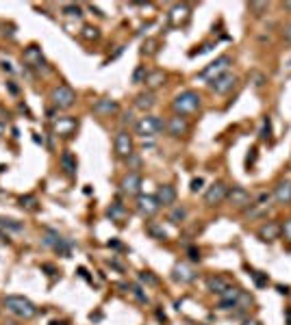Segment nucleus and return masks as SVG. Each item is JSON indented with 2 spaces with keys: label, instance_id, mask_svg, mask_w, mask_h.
Instances as JSON below:
<instances>
[{
  "label": "nucleus",
  "instance_id": "nucleus-1",
  "mask_svg": "<svg viewBox=\"0 0 291 325\" xmlns=\"http://www.w3.org/2000/svg\"><path fill=\"white\" fill-rule=\"evenodd\" d=\"M5 308H7V312H11L18 319H33L37 314V306L31 299L22 297V295H7Z\"/></svg>",
  "mask_w": 291,
  "mask_h": 325
},
{
  "label": "nucleus",
  "instance_id": "nucleus-2",
  "mask_svg": "<svg viewBox=\"0 0 291 325\" xmlns=\"http://www.w3.org/2000/svg\"><path fill=\"white\" fill-rule=\"evenodd\" d=\"M200 96L196 91L191 89H187V91H180L176 98L172 100V108H174V113L180 115V117H185V115H193L196 111L200 108Z\"/></svg>",
  "mask_w": 291,
  "mask_h": 325
},
{
  "label": "nucleus",
  "instance_id": "nucleus-3",
  "mask_svg": "<svg viewBox=\"0 0 291 325\" xmlns=\"http://www.w3.org/2000/svg\"><path fill=\"white\" fill-rule=\"evenodd\" d=\"M165 130V121L157 115H146L135 124V135L141 137V139H152V137L161 135Z\"/></svg>",
  "mask_w": 291,
  "mask_h": 325
},
{
  "label": "nucleus",
  "instance_id": "nucleus-4",
  "mask_svg": "<svg viewBox=\"0 0 291 325\" xmlns=\"http://www.w3.org/2000/svg\"><path fill=\"white\" fill-rule=\"evenodd\" d=\"M232 65V59L228 54H222V56H217V59L213 63H209L205 70L200 72V78H205V81H215L217 76H222V74H226L228 68Z\"/></svg>",
  "mask_w": 291,
  "mask_h": 325
},
{
  "label": "nucleus",
  "instance_id": "nucleus-5",
  "mask_svg": "<svg viewBox=\"0 0 291 325\" xmlns=\"http://www.w3.org/2000/svg\"><path fill=\"white\" fill-rule=\"evenodd\" d=\"M43 243H46L48 247H53L59 256L70 258V254H72V241L63 238L59 232H55V230H46V232H43Z\"/></svg>",
  "mask_w": 291,
  "mask_h": 325
},
{
  "label": "nucleus",
  "instance_id": "nucleus-6",
  "mask_svg": "<svg viewBox=\"0 0 291 325\" xmlns=\"http://www.w3.org/2000/svg\"><path fill=\"white\" fill-rule=\"evenodd\" d=\"M50 100H53L55 108H70L72 104L76 102V93H74L72 87L59 85V87H55V89L50 91Z\"/></svg>",
  "mask_w": 291,
  "mask_h": 325
},
{
  "label": "nucleus",
  "instance_id": "nucleus-7",
  "mask_svg": "<svg viewBox=\"0 0 291 325\" xmlns=\"http://www.w3.org/2000/svg\"><path fill=\"white\" fill-rule=\"evenodd\" d=\"M22 61L33 70H46L48 68V63H46V59H43L39 46H28L24 52H22Z\"/></svg>",
  "mask_w": 291,
  "mask_h": 325
},
{
  "label": "nucleus",
  "instance_id": "nucleus-8",
  "mask_svg": "<svg viewBox=\"0 0 291 325\" xmlns=\"http://www.w3.org/2000/svg\"><path fill=\"white\" fill-rule=\"evenodd\" d=\"M159 208L161 204L155 195H137V213L141 217H155Z\"/></svg>",
  "mask_w": 291,
  "mask_h": 325
},
{
  "label": "nucleus",
  "instance_id": "nucleus-9",
  "mask_svg": "<svg viewBox=\"0 0 291 325\" xmlns=\"http://www.w3.org/2000/svg\"><path fill=\"white\" fill-rule=\"evenodd\" d=\"M226 195H228V186L224 182H213L205 193V204L217 206V204H222V202L226 200Z\"/></svg>",
  "mask_w": 291,
  "mask_h": 325
},
{
  "label": "nucleus",
  "instance_id": "nucleus-10",
  "mask_svg": "<svg viewBox=\"0 0 291 325\" xmlns=\"http://www.w3.org/2000/svg\"><path fill=\"white\" fill-rule=\"evenodd\" d=\"M133 137H130L126 130H120L118 135H115V154H118L120 158H128L130 154H133Z\"/></svg>",
  "mask_w": 291,
  "mask_h": 325
},
{
  "label": "nucleus",
  "instance_id": "nucleus-11",
  "mask_svg": "<svg viewBox=\"0 0 291 325\" xmlns=\"http://www.w3.org/2000/svg\"><path fill=\"white\" fill-rule=\"evenodd\" d=\"M235 85H237V76L230 74V72H226V74L217 76L215 81H211V83H209V89L215 91V93H220V96H224V93H228Z\"/></svg>",
  "mask_w": 291,
  "mask_h": 325
},
{
  "label": "nucleus",
  "instance_id": "nucleus-12",
  "mask_svg": "<svg viewBox=\"0 0 291 325\" xmlns=\"http://www.w3.org/2000/svg\"><path fill=\"white\" fill-rule=\"evenodd\" d=\"M244 299V293L239 291L237 286H228L226 291L220 295V308L222 310H230V308H237L239 301Z\"/></svg>",
  "mask_w": 291,
  "mask_h": 325
},
{
  "label": "nucleus",
  "instance_id": "nucleus-13",
  "mask_svg": "<svg viewBox=\"0 0 291 325\" xmlns=\"http://www.w3.org/2000/svg\"><path fill=\"white\" fill-rule=\"evenodd\" d=\"M120 186H122V193L126 195H141V176L137 171H130L122 178Z\"/></svg>",
  "mask_w": 291,
  "mask_h": 325
},
{
  "label": "nucleus",
  "instance_id": "nucleus-14",
  "mask_svg": "<svg viewBox=\"0 0 291 325\" xmlns=\"http://www.w3.org/2000/svg\"><path fill=\"white\" fill-rule=\"evenodd\" d=\"M165 130H167V135L170 137H185L187 135V130H189V124H187V119L185 117H180V115H172L170 119H167V124H165Z\"/></svg>",
  "mask_w": 291,
  "mask_h": 325
},
{
  "label": "nucleus",
  "instance_id": "nucleus-15",
  "mask_svg": "<svg viewBox=\"0 0 291 325\" xmlns=\"http://www.w3.org/2000/svg\"><path fill=\"white\" fill-rule=\"evenodd\" d=\"M226 200H228L235 208H246V206L250 204V193L246 191L244 186H232V189H228Z\"/></svg>",
  "mask_w": 291,
  "mask_h": 325
},
{
  "label": "nucleus",
  "instance_id": "nucleus-16",
  "mask_svg": "<svg viewBox=\"0 0 291 325\" xmlns=\"http://www.w3.org/2000/svg\"><path fill=\"white\" fill-rule=\"evenodd\" d=\"M55 133L59 135V137H72L76 133V128H78V121L74 117H59V119H55Z\"/></svg>",
  "mask_w": 291,
  "mask_h": 325
},
{
  "label": "nucleus",
  "instance_id": "nucleus-17",
  "mask_svg": "<svg viewBox=\"0 0 291 325\" xmlns=\"http://www.w3.org/2000/svg\"><path fill=\"white\" fill-rule=\"evenodd\" d=\"M172 278L176 282H180V284H189V282L196 280V271L187 263H176L172 269Z\"/></svg>",
  "mask_w": 291,
  "mask_h": 325
},
{
  "label": "nucleus",
  "instance_id": "nucleus-18",
  "mask_svg": "<svg viewBox=\"0 0 291 325\" xmlns=\"http://www.w3.org/2000/svg\"><path fill=\"white\" fill-rule=\"evenodd\" d=\"M272 198L278 202V204H282V206L291 204V180H280V182L274 186Z\"/></svg>",
  "mask_w": 291,
  "mask_h": 325
},
{
  "label": "nucleus",
  "instance_id": "nucleus-19",
  "mask_svg": "<svg viewBox=\"0 0 291 325\" xmlns=\"http://www.w3.org/2000/svg\"><path fill=\"white\" fill-rule=\"evenodd\" d=\"M189 16H191V11H189V7L183 3V5H174L170 9V22L174 26H183L189 22Z\"/></svg>",
  "mask_w": 291,
  "mask_h": 325
},
{
  "label": "nucleus",
  "instance_id": "nucleus-20",
  "mask_svg": "<svg viewBox=\"0 0 291 325\" xmlns=\"http://www.w3.org/2000/svg\"><path fill=\"white\" fill-rule=\"evenodd\" d=\"M120 111V104L111 98H100L96 104H93V113L96 115H113Z\"/></svg>",
  "mask_w": 291,
  "mask_h": 325
},
{
  "label": "nucleus",
  "instance_id": "nucleus-21",
  "mask_svg": "<svg viewBox=\"0 0 291 325\" xmlns=\"http://www.w3.org/2000/svg\"><path fill=\"white\" fill-rule=\"evenodd\" d=\"M155 198L159 200V204L161 206H172L174 202H176V189H174L172 184H163L157 189V195Z\"/></svg>",
  "mask_w": 291,
  "mask_h": 325
},
{
  "label": "nucleus",
  "instance_id": "nucleus-22",
  "mask_svg": "<svg viewBox=\"0 0 291 325\" xmlns=\"http://www.w3.org/2000/svg\"><path fill=\"white\" fill-rule=\"evenodd\" d=\"M259 236H261V241H267V243L276 241V238L280 236V226L276 221H267L259 228Z\"/></svg>",
  "mask_w": 291,
  "mask_h": 325
},
{
  "label": "nucleus",
  "instance_id": "nucleus-23",
  "mask_svg": "<svg viewBox=\"0 0 291 325\" xmlns=\"http://www.w3.org/2000/svg\"><path fill=\"white\" fill-rule=\"evenodd\" d=\"M126 215H128V211H126V206L122 204V202H113V204L107 208V217L111 221H115V223H122L126 219Z\"/></svg>",
  "mask_w": 291,
  "mask_h": 325
},
{
  "label": "nucleus",
  "instance_id": "nucleus-24",
  "mask_svg": "<svg viewBox=\"0 0 291 325\" xmlns=\"http://www.w3.org/2000/svg\"><path fill=\"white\" fill-rule=\"evenodd\" d=\"M228 286L230 284H228V280L224 278V276H209L207 278V288H209L211 293H215V295H222Z\"/></svg>",
  "mask_w": 291,
  "mask_h": 325
},
{
  "label": "nucleus",
  "instance_id": "nucleus-25",
  "mask_svg": "<svg viewBox=\"0 0 291 325\" xmlns=\"http://www.w3.org/2000/svg\"><path fill=\"white\" fill-rule=\"evenodd\" d=\"M59 165H61V169L68 173V176H74L76 173V167H78V163H76V156L72 154V152H68L65 150L63 154H61V158H59Z\"/></svg>",
  "mask_w": 291,
  "mask_h": 325
},
{
  "label": "nucleus",
  "instance_id": "nucleus-26",
  "mask_svg": "<svg viewBox=\"0 0 291 325\" xmlns=\"http://www.w3.org/2000/svg\"><path fill=\"white\" fill-rule=\"evenodd\" d=\"M135 106L139 108V111H150V108L155 106V93H152V91L139 93V96L135 98Z\"/></svg>",
  "mask_w": 291,
  "mask_h": 325
},
{
  "label": "nucleus",
  "instance_id": "nucleus-27",
  "mask_svg": "<svg viewBox=\"0 0 291 325\" xmlns=\"http://www.w3.org/2000/svg\"><path fill=\"white\" fill-rule=\"evenodd\" d=\"M165 81V74L161 70H155V72H148V76H146V85L150 87V89H155V87H161Z\"/></svg>",
  "mask_w": 291,
  "mask_h": 325
},
{
  "label": "nucleus",
  "instance_id": "nucleus-28",
  "mask_svg": "<svg viewBox=\"0 0 291 325\" xmlns=\"http://www.w3.org/2000/svg\"><path fill=\"white\" fill-rule=\"evenodd\" d=\"M0 228L7 230V232H22V230H24V226H22L20 221L7 219V217H0Z\"/></svg>",
  "mask_w": 291,
  "mask_h": 325
},
{
  "label": "nucleus",
  "instance_id": "nucleus-29",
  "mask_svg": "<svg viewBox=\"0 0 291 325\" xmlns=\"http://www.w3.org/2000/svg\"><path fill=\"white\" fill-rule=\"evenodd\" d=\"M185 219H187V208H185V206L172 208V213H170V221H172V223H183Z\"/></svg>",
  "mask_w": 291,
  "mask_h": 325
},
{
  "label": "nucleus",
  "instance_id": "nucleus-30",
  "mask_svg": "<svg viewBox=\"0 0 291 325\" xmlns=\"http://www.w3.org/2000/svg\"><path fill=\"white\" fill-rule=\"evenodd\" d=\"M20 206L22 208H28V211H37V198L35 195H22L20 198Z\"/></svg>",
  "mask_w": 291,
  "mask_h": 325
},
{
  "label": "nucleus",
  "instance_id": "nucleus-31",
  "mask_svg": "<svg viewBox=\"0 0 291 325\" xmlns=\"http://www.w3.org/2000/svg\"><path fill=\"white\" fill-rule=\"evenodd\" d=\"M250 276H252L254 284H257L259 288H265L267 284H270V278H267V273H263V271H252Z\"/></svg>",
  "mask_w": 291,
  "mask_h": 325
},
{
  "label": "nucleus",
  "instance_id": "nucleus-32",
  "mask_svg": "<svg viewBox=\"0 0 291 325\" xmlns=\"http://www.w3.org/2000/svg\"><path fill=\"white\" fill-rule=\"evenodd\" d=\"M130 293L135 295V299L139 301V303H150V299H148V295L143 293V288H141V286H137V284H135V286H130Z\"/></svg>",
  "mask_w": 291,
  "mask_h": 325
},
{
  "label": "nucleus",
  "instance_id": "nucleus-33",
  "mask_svg": "<svg viewBox=\"0 0 291 325\" xmlns=\"http://www.w3.org/2000/svg\"><path fill=\"white\" fill-rule=\"evenodd\" d=\"M148 232L152 234V236H155V238H159V241H165V230L161 228V226H157V223H150V226H148Z\"/></svg>",
  "mask_w": 291,
  "mask_h": 325
},
{
  "label": "nucleus",
  "instance_id": "nucleus-34",
  "mask_svg": "<svg viewBox=\"0 0 291 325\" xmlns=\"http://www.w3.org/2000/svg\"><path fill=\"white\" fill-rule=\"evenodd\" d=\"M81 35H83V37H85L87 41H91V39H98V37H100V33H98V28H96V26H85Z\"/></svg>",
  "mask_w": 291,
  "mask_h": 325
},
{
  "label": "nucleus",
  "instance_id": "nucleus-35",
  "mask_svg": "<svg viewBox=\"0 0 291 325\" xmlns=\"http://www.w3.org/2000/svg\"><path fill=\"white\" fill-rule=\"evenodd\" d=\"M261 139H272V119L265 117L263 119V130H261Z\"/></svg>",
  "mask_w": 291,
  "mask_h": 325
},
{
  "label": "nucleus",
  "instance_id": "nucleus-36",
  "mask_svg": "<svg viewBox=\"0 0 291 325\" xmlns=\"http://www.w3.org/2000/svg\"><path fill=\"white\" fill-rule=\"evenodd\" d=\"M146 76H148V70H146V65H139L133 74V83H141V81L146 83Z\"/></svg>",
  "mask_w": 291,
  "mask_h": 325
},
{
  "label": "nucleus",
  "instance_id": "nucleus-37",
  "mask_svg": "<svg viewBox=\"0 0 291 325\" xmlns=\"http://www.w3.org/2000/svg\"><path fill=\"white\" fill-rule=\"evenodd\" d=\"M155 50H157V41H155V39H148V41L143 43L141 54H155Z\"/></svg>",
  "mask_w": 291,
  "mask_h": 325
},
{
  "label": "nucleus",
  "instance_id": "nucleus-38",
  "mask_svg": "<svg viewBox=\"0 0 291 325\" xmlns=\"http://www.w3.org/2000/svg\"><path fill=\"white\" fill-rule=\"evenodd\" d=\"M63 13H68V16H81V7L78 5H65L63 7Z\"/></svg>",
  "mask_w": 291,
  "mask_h": 325
},
{
  "label": "nucleus",
  "instance_id": "nucleus-39",
  "mask_svg": "<svg viewBox=\"0 0 291 325\" xmlns=\"http://www.w3.org/2000/svg\"><path fill=\"white\" fill-rule=\"evenodd\" d=\"M280 234L285 236L287 241L291 243V219H287V221H285V223H282V226H280Z\"/></svg>",
  "mask_w": 291,
  "mask_h": 325
},
{
  "label": "nucleus",
  "instance_id": "nucleus-40",
  "mask_svg": "<svg viewBox=\"0 0 291 325\" xmlns=\"http://www.w3.org/2000/svg\"><path fill=\"white\" fill-rule=\"evenodd\" d=\"M139 280L141 282H146V284H157V278L155 276H152V273H148V271H143V273H139Z\"/></svg>",
  "mask_w": 291,
  "mask_h": 325
},
{
  "label": "nucleus",
  "instance_id": "nucleus-41",
  "mask_svg": "<svg viewBox=\"0 0 291 325\" xmlns=\"http://www.w3.org/2000/svg\"><path fill=\"white\" fill-rule=\"evenodd\" d=\"M213 48V43H205V46H200V50H193V52H189V56H196V54H205L209 50Z\"/></svg>",
  "mask_w": 291,
  "mask_h": 325
},
{
  "label": "nucleus",
  "instance_id": "nucleus-42",
  "mask_svg": "<svg viewBox=\"0 0 291 325\" xmlns=\"http://www.w3.org/2000/svg\"><path fill=\"white\" fill-rule=\"evenodd\" d=\"M202 184H205V180H202V178H193V180H191V191L198 193V191L202 189Z\"/></svg>",
  "mask_w": 291,
  "mask_h": 325
},
{
  "label": "nucleus",
  "instance_id": "nucleus-43",
  "mask_svg": "<svg viewBox=\"0 0 291 325\" xmlns=\"http://www.w3.org/2000/svg\"><path fill=\"white\" fill-rule=\"evenodd\" d=\"M189 258H191L193 263H198V260H200V251L196 247H189Z\"/></svg>",
  "mask_w": 291,
  "mask_h": 325
},
{
  "label": "nucleus",
  "instance_id": "nucleus-44",
  "mask_svg": "<svg viewBox=\"0 0 291 325\" xmlns=\"http://www.w3.org/2000/svg\"><path fill=\"white\" fill-rule=\"evenodd\" d=\"M254 161H257V150H250V154H248V158H246V163L252 165Z\"/></svg>",
  "mask_w": 291,
  "mask_h": 325
},
{
  "label": "nucleus",
  "instance_id": "nucleus-45",
  "mask_svg": "<svg viewBox=\"0 0 291 325\" xmlns=\"http://www.w3.org/2000/svg\"><path fill=\"white\" fill-rule=\"evenodd\" d=\"M282 35H285V39H287V41H291V24H287V26H285V31H282Z\"/></svg>",
  "mask_w": 291,
  "mask_h": 325
},
{
  "label": "nucleus",
  "instance_id": "nucleus-46",
  "mask_svg": "<svg viewBox=\"0 0 291 325\" xmlns=\"http://www.w3.org/2000/svg\"><path fill=\"white\" fill-rule=\"evenodd\" d=\"M276 288H278L280 295H289V286H276Z\"/></svg>",
  "mask_w": 291,
  "mask_h": 325
},
{
  "label": "nucleus",
  "instance_id": "nucleus-47",
  "mask_svg": "<svg viewBox=\"0 0 291 325\" xmlns=\"http://www.w3.org/2000/svg\"><path fill=\"white\" fill-rule=\"evenodd\" d=\"M241 325H261V323H259L257 319H246V321H244Z\"/></svg>",
  "mask_w": 291,
  "mask_h": 325
},
{
  "label": "nucleus",
  "instance_id": "nucleus-48",
  "mask_svg": "<svg viewBox=\"0 0 291 325\" xmlns=\"http://www.w3.org/2000/svg\"><path fill=\"white\" fill-rule=\"evenodd\" d=\"M157 316H159V321H163V323L167 321V319H165V314L161 312V310H157Z\"/></svg>",
  "mask_w": 291,
  "mask_h": 325
},
{
  "label": "nucleus",
  "instance_id": "nucleus-49",
  "mask_svg": "<svg viewBox=\"0 0 291 325\" xmlns=\"http://www.w3.org/2000/svg\"><path fill=\"white\" fill-rule=\"evenodd\" d=\"M130 117H133V115H130V113H126V115H124V119H122V121H124V124H126V121H128V124H130V121H133V119H130Z\"/></svg>",
  "mask_w": 291,
  "mask_h": 325
},
{
  "label": "nucleus",
  "instance_id": "nucleus-50",
  "mask_svg": "<svg viewBox=\"0 0 291 325\" xmlns=\"http://www.w3.org/2000/svg\"><path fill=\"white\" fill-rule=\"evenodd\" d=\"M50 325H68V323H65V321H53Z\"/></svg>",
  "mask_w": 291,
  "mask_h": 325
},
{
  "label": "nucleus",
  "instance_id": "nucleus-51",
  "mask_svg": "<svg viewBox=\"0 0 291 325\" xmlns=\"http://www.w3.org/2000/svg\"><path fill=\"white\" fill-rule=\"evenodd\" d=\"M285 9H289V11H291V3H285Z\"/></svg>",
  "mask_w": 291,
  "mask_h": 325
},
{
  "label": "nucleus",
  "instance_id": "nucleus-52",
  "mask_svg": "<svg viewBox=\"0 0 291 325\" xmlns=\"http://www.w3.org/2000/svg\"><path fill=\"white\" fill-rule=\"evenodd\" d=\"M3 130H5V128H3V126H0V137H3Z\"/></svg>",
  "mask_w": 291,
  "mask_h": 325
}]
</instances>
